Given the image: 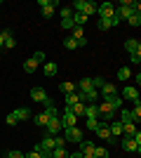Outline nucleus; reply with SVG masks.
<instances>
[{
  "instance_id": "nucleus-1",
  "label": "nucleus",
  "mask_w": 141,
  "mask_h": 158,
  "mask_svg": "<svg viewBox=\"0 0 141 158\" xmlns=\"http://www.w3.org/2000/svg\"><path fill=\"white\" fill-rule=\"evenodd\" d=\"M73 7H75V12H82V14H96V2H89V0H75L73 2Z\"/></svg>"
},
{
  "instance_id": "nucleus-2",
  "label": "nucleus",
  "mask_w": 141,
  "mask_h": 158,
  "mask_svg": "<svg viewBox=\"0 0 141 158\" xmlns=\"http://www.w3.org/2000/svg\"><path fill=\"white\" fill-rule=\"evenodd\" d=\"M122 149H125V151H136L139 153L141 151V135L136 132L134 137H127L125 142H122Z\"/></svg>"
},
{
  "instance_id": "nucleus-3",
  "label": "nucleus",
  "mask_w": 141,
  "mask_h": 158,
  "mask_svg": "<svg viewBox=\"0 0 141 158\" xmlns=\"http://www.w3.org/2000/svg\"><path fill=\"white\" fill-rule=\"evenodd\" d=\"M96 12H99V19H113L115 5H113V2H104V5L96 7Z\"/></svg>"
},
{
  "instance_id": "nucleus-4",
  "label": "nucleus",
  "mask_w": 141,
  "mask_h": 158,
  "mask_svg": "<svg viewBox=\"0 0 141 158\" xmlns=\"http://www.w3.org/2000/svg\"><path fill=\"white\" fill-rule=\"evenodd\" d=\"M38 5H40V10H42V17H45V19H49V17L54 14V7L59 5V2H57V0H40Z\"/></svg>"
},
{
  "instance_id": "nucleus-5",
  "label": "nucleus",
  "mask_w": 141,
  "mask_h": 158,
  "mask_svg": "<svg viewBox=\"0 0 141 158\" xmlns=\"http://www.w3.org/2000/svg\"><path fill=\"white\" fill-rule=\"evenodd\" d=\"M96 109H99V116H104L108 123H111V120H115V111L106 104V102H96Z\"/></svg>"
},
{
  "instance_id": "nucleus-6",
  "label": "nucleus",
  "mask_w": 141,
  "mask_h": 158,
  "mask_svg": "<svg viewBox=\"0 0 141 158\" xmlns=\"http://www.w3.org/2000/svg\"><path fill=\"white\" fill-rule=\"evenodd\" d=\"M75 123H78V118L71 113V109H66V111H64V116H61V127H64V130H68V127H75Z\"/></svg>"
},
{
  "instance_id": "nucleus-7",
  "label": "nucleus",
  "mask_w": 141,
  "mask_h": 158,
  "mask_svg": "<svg viewBox=\"0 0 141 158\" xmlns=\"http://www.w3.org/2000/svg\"><path fill=\"white\" fill-rule=\"evenodd\" d=\"M45 127H47V135H49V137H57V135L64 130V127H61V118H52Z\"/></svg>"
},
{
  "instance_id": "nucleus-8",
  "label": "nucleus",
  "mask_w": 141,
  "mask_h": 158,
  "mask_svg": "<svg viewBox=\"0 0 141 158\" xmlns=\"http://www.w3.org/2000/svg\"><path fill=\"white\" fill-rule=\"evenodd\" d=\"M64 139H66V142H82V130L80 127H68L66 130V135H64Z\"/></svg>"
},
{
  "instance_id": "nucleus-9",
  "label": "nucleus",
  "mask_w": 141,
  "mask_h": 158,
  "mask_svg": "<svg viewBox=\"0 0 141 158\" xmlns=\"http://www.w3.org/2000/svg\"><path fill=\"white\" fill-rule=\"evenodd\" d=\"M80 153L85 158H94V144L89 142V139H82L80 142Z\"/></svg>"
},
{
  "instance_id": "nucleus-10",
  "label": "nucleus",
  "mask_w": 141,
  "mask_h": 158,
  "mask_svg": "<svg viewBox=\"0 0 141 158\" xmlns=\"http://www.w3.org/2000/svg\"><path fill=\"white\" fill-rule=\"evenodd\" d=\"M0 35H2V47L12 50V47L17 45V40H14V35H12V31H10V28H5V31L0 33Z\"/></svg>"
},
{
  "instance_id": "nucleus-11",
  "label": "nucleus",
  "mask_w": 141,
  "mask_h": 158,
  "mask_svg": "<svg viewBox=\"0 0 141 158\" xmlns=\"http://www.w3.org/2000/svg\"><path fill=\"white\" fill-rule=\"evenodd\" d=\"M104 102H106V104L111 106L113 111H120V109H122V99L118 97V94H113V97H106V99H104Z\"/></svg>"
},
{
  "instance_id": "nucleus-12",
  "label": "nucleus",
  "mask_w": 141,
  "mask_h": 158,
  "mask_svg": "<svg viewBox=\"0 0 141 158\" xmlns=\"http://www.w3.org/2000/svg\"><path fill=\"white\" fill-rule=\"evenodd\" d=\"M108 130H111V137H115V139H118V137L122 135V123H120V120H111Z\"/></svg>"
},
{
  "instance_id": "nucleus-13",
  "label": "nucleus",
  "mask_w": 141,
  "mask_h": 158,
  "mask_svg": "<svg viewBox=\"0 0 141 158\" xmlns=\"http://www.w3.org/2000/svg\"><path fill=\"white\" fill-rule=\"evenodd\" d=\"M122 97L132 99V102H139V92H136V87H132V85H127L125 90H122Z\"/></svg>"
},
{
  "instance_id": "nucleus-14",
  "label": "nucleus",
  "mask_w": 141,
  "mask_h": 158,
  "mask_svg": "<svg viewBox=\"0 0 141 158\" xmlns=\"http://www.w3.org/2000/svg\"><path fill=\"white\" fill-rule=\"evenodd\" d=\"M125 47H127V52H129V54L141 52V43H139V40H134V38H129L127 43H125Z\"/></svg>"
},
{
  "instance_id": "nucleus-15",
  "label": "nucleus",
  "mask_w": 141,
  "mask_h": 158,
  "mask_svg": "<svg viewBox=\"0 0 141 158\" xmlns=\"http://www.w3.org/2000/svg\"><path fill=\"white\" fill-rule=\"evenodd\" d=\"M31 97H33V102H42V104H45L47 92L42 90V87H33V90H31Z\"/></svg>"
},
{
  "instance_id": "nucleus-16",
  "label": "nucleus",
  "mask_w": 141,
  "mask_h": 158,
  "mask_svg": "<svg viewBox=\"0 0 141 158\" xmlns=\"http://www.w3.org/2000/svg\"><path fill=\"white\" fill-rule=\"evenodd\" d=\"M94 132H96V135H99L101 139H106V142H111V130H108V125H106V123H99V127H96Z\"/></svg>"
},
{
  "instance_id": "nucleus-17",
  "label": "nucleus",
  "mask_w": 141,
  "mask_h": 158,
  "mask_svg": "<svg viewBox=\"0 0 141 158\" xmlns=\"http://www.w3.org/2000/svg\"><path fill=\"white\" fill-rule=\"evenodd\" d=\"M101 92H104V99H106V97H113V94H118V87H115L113 83H104Z\"/></svg>"
},
{
  "instance_id": "nucleus-18",
  "label": "nucleus",
  "mask_w": 141,
  "mask_h": 158,
  "mask_svg": "<svg viewBox=\"0 0 141 158\" xmlns=\"http://www.w3.org/2000/svg\"><path fill=\"white\" fill-rule=\"evenodd\" d=\"M85 116H87V118H99V109H96V104H85Z\"/></svg>"
},
{
  "instance_id": "nucleus-19",
  "label": "nucleus",
  "mask_w": 141,
  "mask_h": 158,
  "mask_svg": "<svg viewBox=\"0 0 141 158\" xmlns=\"http://www.w3.org/2000/svg\"><path fill=\"white\" fill-rule=\"evenodd\" d=\"M129 116H132V123H139L141 120V102H134V109H132V111H129Z\"/></svg>"
},
{
  "instance_id": "nucleus-20",
  "label": "nucleus",
  "mask_w": 141,
  "mask_h": 158,
  "mask_svg": "<svg viewBox=\"0 0 141 158\" xmlns=\"http://www.w3.org/2000/svg\"><path fill=\"white\" fill-rule=\"evenodd\" d=\"M71 19H73L75 26H82V24H85L89 17H87V14H82V12H73V17H71Z\"/></svg>"
},
{
  "instance_id": "nucleus-21",
  "label": "nucleus",
  "mask_w": 141,
  "mask_h": 158,
  "mask_svg": "<svg viewBox=\"0 0 141 158\" xmlns=\"http://www.w3.org/2000/svg\"><path fill=\"white\" fill-rule=\"evenodd\" d=\"M122 135L134 137V135H136V125H134V123H122Z\"/></svg>"
},
{
  "instance_id": "nucleus-22",
  "label": "nucleus",
  "mask_w": 141,
  "mask_h": 158,
  "mask_svg": "<svg viewBox=\"0 0 141 158\" xmlns=\"http://www.w3.org/2000/svg\"><path fill=\"white\" fill-rule=\"evenodd\" d=\"M111 26H118V21H115V19H101L99 21V28H101V31H108Z\"/></svg>"
},
{
  "instance_id": "nucleus-23",
  "label": "nucleus",
  "mask_w": 141,
  "mask_h": 158,
  "mask_svg": "<svg viewBox=\"0 0 141 158\" xmlns=\"http://www.w3.org/2000/svg\"><path fill=\"white\" fill-rule=\"evenodd\" d=\"M35 69H38V61H35L33 57H31L28 61H24V71H26V73H33Z\"/></svg>"
},
{
  "instance_id": "nucleus-24",
  "label": "nucleus",
  "mask_w": 141,
  "mask_h": 158,
  "mask_svg": "<svg viewBox=\"0 0 141 158\" xmlns=\"http://www.w3.org/2000/svg\"><path fill=\"white\" fill-rule=\"evenodd\" d=\"M85 97H87V102L89 104H96V102H99V90H89V92H85Z\"/></svg>"
},
{
  "instance_id": "nucleus-25",
  "label": "nucleus",
  "mask_w": 141,
  "mask_h": 158,
  "mask_svg": "<svg viewBox=\"0 0 141 158\" xmlns=\"http://www.w3.org/2000/svg\"><path fill=\"white\" fill-rule=\"evenodd\" d=\"M52 158H68V151L64 146H57V149H52Z\"/></svg>"
},
{
  "instance_id": "nucleus-26",
  "label": "nucleus",
  "mask_w": 141,
  "mask_h": 158,
  "mask_svg": "<svg viewBox=\"0 0 141 158\" xmlns=\"http://www.w3.org/2000/svg\"><path fill=\"white\" fill-rule=\"evenodd\" d=\"M92 90V78H82L80 80V90L78 92H89Z\"/></svg>"
},
{
  "instance_id": "nucleus-27",
  "label": "nucleus",
  "mask_w": 141,
  "mask_h": 158,
  "mask_svg": "<svg viewBox=\"0 0 141 158\" xmlns=\"http://www.w3.org/2000/svg\"><path fill=\"white\" fill-rule=\"evenodd\" d=\"M14 116H17V120H26L28 116H31V111H28V109H24V106H21V109H17V111H14Z\"/></svg>"
},
{
  "instance_id": "nucleus-28",
  "label": "nucleus",
  "mask_w": 141,
  "mask_h": 158,
  "mask_svg": "<svg viewBox=\"0 0 141 158\" xmlns=\"http://www.w3.org/2000/svg\"><path fill=\"white\" fill-rule=\"evenodd\" d=\"M127 21H129V26H139V24H141V14L139 12H132L127 17Z\"/></svg>"
},
{
  "instance_id": "nucleus-29",
  "label": "nucleus",
  "mask_w": 141,
  "mask_h": 158,
  "mask_svg": "<svg viewBox=\"0 0 141 158\" xmlns=\"http://www.w3.org/2000/svg\"><path fill=\"white\" fill-rule=\"evenodd\" d=\"M129 76H132L129 66H122V69H118V78H120V80H129Z\"/></svg>"
},
{
  "instance_id": "nucleus-30",
  "label": "nucleus",
  "mask_w": 141,
  "mask_h": 158,
  "mask_svg": "<svg viewBox=\"0 0 141 158\" xmlns=\"http://www.w3.org/2000/svg\"><path fill=\"white\" fill-rule=\"evenodd\" d=\"M94 158H108V149H104V146H94Z\"/></svg>"
},
{
  "instance_id": "nucleus-31",
  "label": "nucleus",
  "mask_w": 141,
  "mask_h": 158,
  "mask_svg": "<svg viewBox=\"0 0 141 158\" xmlns=\"http://www.w3.org/2000/svg\"><path fill=\"white\" fill-rule=\"evenodd\" d=\"M61 92H64V94L75 92V83H61Z\"/></svg>"
},
{
  "instance_id": "nucleus-32",
  "label": "nucleus",
  "mask_w": 141,
  "mask_h": 158,
  "mask_svg": "<svg viewBox=\"0 0 141 158\" xmlns=\"http://www.w3.org/2000/svg\"><path fill=\"white\" fill-rule=\"evenodd\" d=\"M45 76H49V78H52V76H57V64H52V61H49V64H45Z\"/></svg>"
},
{
  "instance_id": "nucleus-33",
  "label": "nucleus",
  "mask_w": 141,
  "mask_h": 158,
  "mask_svg": "<svg viewBox=\"0 0 141 158\" xmlns=\"http://www.w3.org/2000/svg\"><path fill=\"white\" fill-rule=\"evenodd\" d=\"M47 123H49V118H47L45 113H40V116H35V125H40V127H45Z\"/></svg>"
},
{
  "instance_id": "nucleus-34",
  "label": "nucleus",
  "mask_w": 141,
  "mask_h": 158,
  "mask_svg": "<svg viewBox=\"0 0 141 158\" xmlns=\"http://www.w3.org/2000/svg\"><path fill=\"white\" fill-rule=\"evenodd\" d=\"M73 104H78V92L66 94V106H73Z\"/></svg>"
},
{
  "instance_id": "nucleus-35",
  "label": "nucleus",
  "mask_w": 141,
  "mask_h": 158,
  "mask_svg": "<svg viewBox=\"0 0 141 158\" xmlns=\"http://www.w3.org/2000/svg\"><path fill=\"white\" fill-rule=\"evenodd\" d=\"M64 47H66V50H75V47H78V43H75L73 38H66V40H64Z\"/></svg>"
},
{
  "instance_id": "nucleus-36",
  "label": "nucleus",
  "mask_w": 141,
  "mask_h": 158,
  "mask_svg": "<svg viewBox=\"0 0 141 158\" xmlns=\"http://www.w3.org/2000/svg\"><path fill=\"white\" fill-rule=\"evenodd\" d=\"M104 83H106L104 78H92V87H94V90H101V87H104Z\"/></svg>"
},
{
  "instance_id": "nucleus-37",
  "label": "nucleus",
  "mask_w": 141,
  "mask_h": 158,
  "mask_svg": "<svg viewBox=\"0 0 141 158\" xmlns=\"http://www.w3.org/2000/svg\"><path fill=\"white\" fill-rule=\"evenodd\" d=\"M61 17H64V19H71V17H73V10H71V7H61Z\"/></svg>"
},
{
  "instance_id": "nucleus-38",
  "label": "nucleus",
  "mask_w": 141,
  "mask_h": 158,
  "mask_svg": "<svg viewBox=\"0 0 141 158\" xmlns=\"http://www.w3.org/2000/svg\"><path fill=\"white\" fill-rule=\"evenodd\" d=\"M87 127L89 130H96L99 127V118H87Z\"/></svg>"
},
{
  "instance_id": "nucleus-39",
  "label": "nucleus",
  "mask_w": 141,
  "mask_h": 158,
  "mask_svg": "<svg viewBox=\"0 0 141 158\" xmlns=\"http://www.w3.org/2000/svg\"><path fill=\"white\" fill-rule=\"evenodd\" d=\"M120 123H132V116H129V111H120Z\"/></svg>"
},
{
  "instance_id": "nucleus-40",
  "label": "nucleus",
  "mask_w": 141,
  "mask_h": 158,
  "mask_svg": "<svg viewBox=\"0 0 141 158\" xmlns=\"http://www.w3.org/2000/svg\"><path fill=\"white\" fill-rule=\"evenodd\" d=\"M5 123H7V125H17L19 120H17V116H14V113H10V116L5 118Z\"/></svg>"
},
{
  "instance_id": "nucleus-41",
  "label": "nucleus",
  "mask_w": 141,
  "mask_h": 158,
  "mask_svg": "<svg viewBox=\"0 0 141 158\" xmlns=\"http://www.w3.org/2000/svg\"><path fill=\"white\" fill-rule=\"evenodd\" d=\"M75 24H73V19H64L61 21V28H73Z\"/></svg>"
},
{
  "instance_id": "nucleus-42",
  "label": "nucleus",
  "mask_w": 141,
  "mask_h": 158,
  "mask_svg": "<svg viewBox=\"0 0 141 158\" xmlns=\"http://www.w3.org/2000/svg\"><path fill=\"white\" fill-rule=\"evenodd\" d=\"M64 142H66V139L57 135V137H54V149H57V146H64Z\"/></svg>"
},
{
  "instance_id": "nucleus-43",
  "label": "nucleus",
  "mask_w": 141,
  "mask_h": 158,
  "mask_svg": "<svg viewBox=\"0 0 141 158\" xmlns=\"http://www.w3.org/2000/svg\"><path fill=\"white\" fill-rule=\"evenodd\" d=\"M7 158H24V153H21V151H10Z\"/></svg>"
},
{
  "instance_id": "nucleus-44",
  "label": "nucleus",
  "mask_w": 141,
  "mask_h": 158,
  "mask_svg": "<svg viewBox=\"0 0 141 158\" xmlns=\"http://www.w3.org/2000/svg\"><path fill=\"white\" fill-rule=\"evenodd\" d=\"M33 59L40 64V61H45V54H42V52H35V54H33Z\"/></svg>"
},
{
  "instance_id": "nucleus-45",
  "label": "nucleus",
  "mask_w": 141,
  "mask_h": 158,
  "mask_svg": "<svg viewBox=\"0 0 141 158\" xmlns=\"http://www.w3.org/2000/svg\"><path fill=\"white\" fill-rule=\"evenodd\" d=\"M129 57H132V64H139V61H141V52H136V54H129Z\"/></svg>"
},
{
  "instance_id": "nucleus-46",
  "label": "nucleus",
  "mask_w": 141,
  "mask_h": 158,
  "mask_svg": "<svg viewBox=\"0 0 141 158\" xmlns=\"http://www.w3.org/2000/svg\"><path fill=\"white\" fill-rule=\"evenodd\" d=\"M24 158H42V153H38V151H31V153H26Z\"/></svg>"
},
{
  "instance_id": "nucleus-47",
  "label": "nucleus",
  "mask_w": 141,
  "mask_h": 158,
  "mask_svg": "<svg viewBox=\"0 0 141 158\" xmlns=\"http://www.w3.org/2000/svg\"><path fill=\"white\" fill-rule=\"evenodd\" d=\"M68 158H85V156H82V153L78 151V153H68Z\"/></svg>"
},
{
  "instance_id": "nucleus-48",
  "label": "nucleus",
  "mask_w": 141,
  "mask_h": 158,
  "mask_svg": "<svg viewBox=\"0 0 141 158\" xmlns=\"http://www.w3.org/2000/svg\"><path fill=\"white\" fill-rule=\"evenodd\" d=\"M0 47H2V35H0Z\"/></svg>"
}]
</instances>
